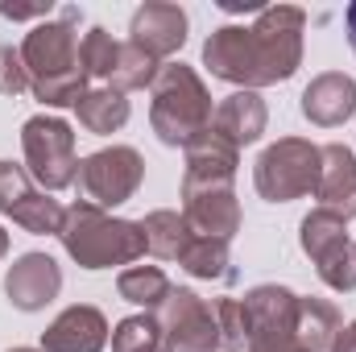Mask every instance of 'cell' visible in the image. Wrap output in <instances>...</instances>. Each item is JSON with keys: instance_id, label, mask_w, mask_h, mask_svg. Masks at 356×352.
<instances>
[{"instance_id": "cell-1", "label": "cell", "mask_w": 356, "mask_h": 352, "mask_svg": "<svg viewBox=\"0 0 356 352\" xmlns=\"http://www.w3.org/2000/svg\"><path fill=\"white\" fill-rule=\"evenodd\" d=\"M302 29L307 13L294 4H269L253 25H220L203 42V67L236 83L241 91H257L286 83L302 67Z\"/></svg>"}, {"instance_id": "cell-2", "label": "cell", "mask_w": 356, "mask_h": 352, "mask_svg": "<svg viewBox=\"0 0 356 352\" xmlns=\"http://www.w3.org/2000/svg\"><path fill=\"white\" fill-rule=\"evenodd\" d=\"M58 241H63L67 257L83 269H112V265H133L137 257H145L141 220H120L91 203L67 207Z\"/></svg>"}, {"instance_id": "cell-3", "label": "cell", "mask_w": 356, "mask_h": 352, "mask_svg": "<svg viewBox=\"0 0 356 352\" xmlns=\"http://www.w3.org/2000/svg\"><path fill=\"white\" fill-rule=\"evenodd\" d=\"M154 104H149V125L162 145H191L203 129H211V91L195 75V67L170 63L154 79Z\"/></svg>"}, {"instance_id": "cell-4", "label": "cell", "mask_w": 356, "mask_h": 352, "mask_svg": "<svg viewBox=\"0 0 356 352\" xmlns=\"http://www.w3.org/2000/svg\"><path fill=\"white\" fill-rule=\"evenodd\" d=\"M319 175H323V154H319V145H311L302 137H277L253 162V186L269 203H290V199L315 195Z\"/></svg>"}, {"instance_id": "cell-5", "label": "cell", "mask_w": 356, "mask_h": 352, "mask_svg": "<svg viewBox=\"0 0 356 352\" xmlns=\"http://www.w3.org/2000/svg\"><path fill=\"white\" fill-rule=\"evenodd\" d=\"M21 150H25V170L42 191H67L79 178V154H75V133L58 116H29L21 129Z\"/></svg>"}, {"instance_id": "cell-6", "label": "cell", "mask_w": 356, "mask_h": 352, "mask_svg": "<svg viewBox=\"0 0 356 352\" xmlns=\"http://www.w3.org/2000/svg\"><path fill=\"white\" fill-rule=\"evenodd\" d=\"M145 178V158L133 150V145H108V150H95L91 158L79 162V203L91 207H120L137 195Z\"/></svg>"}, {"instance_id": "cell-7", "label": "cell", "mask_w": 356, "mask_h": 352, "mask_svg": "<svg viewBox=\"0 0 356 352\" xmlns=\"http://www.w3.org/2000/svg\"><path fill=\"white\" fill-rule=\"evenodd\" d=\"M298 245L332 290H340V294L356 290V245L348 241V220L315 207L298 224Z\"/></svg>"}, {"instance_id": "cell-8", "label": "cell", "mask_w": 356, "mask_h": 352, "mask_svg": "<svg viewBox=\"0 0 356 352\" xmlns=\"http://www.w3.org/2000/svg\"><path fill=\"white\" fill-rule=\"evenodd\" d=\"M75 25H79V8L71 4V8H63L58 21H42V25H33L25 33L21 63L29 71V88L79 71V38H75Z\"/></svg>"}, {"instance_id": "cell-9", "label": "cell", "mask_w": 356, "mask_h": 352, "mask_svg": "<svg viewBox=\"0 0 356 352\" xmlns=\"http://www.w3.org/2000/svg\"><path fill=\"white\" fill-rule=\"evenodd\" d=\"M0 216H8L13 224H21L33 237H58L63 228V207L58 199H50L46 191H38V182L29 178L25 166L17 162H0Z\"/></svg>"}, {"instance_id": "cell-10", "label": "cell", "mask_w": 356, "mask_h": 352, "mask_svg": "<svg viewBox=\"0 0 356 352\" xmlns=\"http://www.w3.org/2000/svg\"><path fill=\"white\" fill-rule=\"evenodd\" d=\"M162 336L170 352H220V328L216 311L186 286H175L162 303Z\"/></svg>"}, {"instance_id": "cell-11", "label": "cell", "mask_w": 356, "mask_h": 352, "mask_svg": "<svg viewBox=\"0 0 356 352\" xmlns=\"http://www.w3.org/2000/svg\"><path fill=\"white\" fill-rule=\"evenodd\" d=\"M182 220L195 237L232 241L241 232V203L232 182H182Z\"/></svg>"}, {"instance_id": "cell-12", "label": "cell", "mask_w": 356, "mask_h": 352, "mask_svg": "<svg viewBox=\"0 0 356 352\" xmlns=\"http://www.w3.org/2000/svg\"><path fill=\"white\" fill-rule=\"evenodd\" d=\"M241 303H245V315H249V349L253 344L294 340V319H298V294L294 290H286V286H253Z\"/></svg>"}, {"instance_id": "cell-13", "label": "cell", "mask_w": 356, "mask_h": 352, "mask_svg": "<svg viewBox=\"0 0 356 352\" xmlns=\"http://www.w3.org/2000/svg\"><path fill=\"white\" fill-rule=\"evenodd\" d=\"M58 290H63V269L50 253H25L4 273V294L17 311H42L46 303L58 298Z\"/></svg>"}, {"instance_id": "cell-14", "label": "cell", "mask_w": 356, "mask_h": 352, "mask_svg": "<svg viewBox=\"0 0 356 352\" xmlns=\"http://www.w3.org/2000/svg\"><path fill=\"white\" fill-rule=\"evenodd\" d=\"M129 33H133L129 42L141 46L149 58H166V54L182 50V42H186V13L166 0H149L133 13Z\"/></svg>"}, {"instance_id": "cell-15", "label": "cell", "mask_w": 356, "mask_h": 352, "mask_svg": "<svg viewBox=\"0 0 356 352\" xmlns=\"http://www.w3.org/2000/svg\"><path fill=\"white\" fill-rule=\"evenodd\" d=\"M104 344H108V319L99 307L88 303L67 307L42 332V352H104Z\"/></svg>"}, {"instance_id": "cell-16", "label": "cell", "mask_w": 356, "mask_h": 352, "mask_svg": "<svg viewBox=\"0 0 356 352\" xmlns=\"http://www.w3.org/2000/svg\"><path fill=\"white\" fill-rule=\"evenodd\" d=\"M319 154H323V175L315 191L319 207L340 220H356V154L340 141L319 145Z\"/></svg>"}, {"instance_id": "cell-17", "label": "cell", "mask_w": 356, "mask_h": 352, "mask_svg": "<svg viewBox=\"0 0 356 352\" xmlns=\"http://www.w3.org/2000/svg\"><path fill=\"white\" fill-rule=\"evenodd\" d=\"M356 112V79L344 71H323L302 91V116L319 129H336Z\"/></svg>"}, {"instance_id": "cell-18", "label": "cell", "mask_w": 356, "mask_h": 352, "mask_svg": "<svg viewBox=\"0 0 356 352\" xmlns=\"http://www.w3.org/2000/svg\"><path fill=\"white\" fill-rule=\"evenodd\" d=\"M269 125V108L257 91H232L228 99H220V108L211 112V133H220L228 145H253L261 141Z\"/></svg>"}, {"instance_id": "cell-19", "label": "cell", "mask_w": 356, "mask_h": 352, "mask_svg": "<svg viewBox=\"0 0 356 352\" xmlns=\"http://www.w3.org/2000/svg\"><path fill=\"white\" fill-rule=\"evenodd\" d=\"M182 154H186V175H182V182H232L236 178V166H241V150L228 145L211 129H203Z\"/></svg>"}, {"instance_id": "cell-20", "label": "cell", "mask_w": 356, "mask_h": 352, "mask_svg": "<svg viewBox=\"0 0 356 352\" xmlns=\"http://www.w3.org/2000/svg\"><path fill=\"white\" fill-rule=\"evenodd\" d=\"M340 336V311L327 298H298V319H294V340L307 352H332Z\"/></svg>"}, {"instance_id": "cell-21", "label": "cell", "mask_w": 356, "mask_h": 352, "mask_svg": "<svg viewBox=\"0 0 356 352\" xmlns=\"http://www.w3.org/2000/svg\"><path fill=\"white\" fill-rule=\"evenodd\" d=\"M75 116H79V125L88 133L108 137V133H116V129L129 125V99L116 88H88L83 99L75 104Z\"/></svg>"}, {"instance_id": "cell-22", "label": "cell", "mask_w": 356, "mask_h": 352, "mask_svg": "<svg viewBox=\"0 0 356 352\" xmlns=\"http://www.w3.org/2000/svg\"><path fill=\"white\" fill-rule=\"evenodd\" d=\"M141 232H145V253H154V257H162V262H178L182 257V249L191 245V228H186V220L178 216V211H149L145 220H141Z\"/></svg>"}, {"instance_id": "cell-23", "label": "cell", "mask_w": 356, "mask_h": 352, "mask_svg": "<svg viewBox=\"0 0 356 352\" xmlns=\"http://www.w3.org/2000/svg\"><path fill=\"white\" fill-rule=\"evenodd\" d=\"M116 290L124 303L133 307H145V311H162V303L170 298V278L158 269V265H129L120 278H116Z\"/></svg>"}, {"instance_id": "cell-24", "label": "cell", "mask_w": 356, "mask_h": 352, "mask_svg": "<svg viewBox=\"0 0 356 352\" xmlns=\"http://www.w3.org/2000/svg\"><path fill=\"white\" fill-rule=\"evenodd\" d=\"M178 265L191 278H203V282H232L228 241H216V237H191V245L182 249Z\"/></svg>"}, {"instance_id": "cell-25", "label": "cell", "mask_w": 356, "mask_h": 352, "mask_svg": "<svg viewBox=\"0 0 356 352\" xmlns=\"http://www.w3.org/2000/svg\"><path fill=\"white\" fill-rule=\"evenodd\" d=\"M158 71H162L158 58H149L141 46L124 42V46H120V58H116V71H112V79H108V88H116L120 95H129V91H145V88H154Z\"/></svg>"}, {"instance_id": "cell-26", "label": "cell", "mask_w": 356, "mask_h": 352, "mask_svg": "<svg viewBox=\"0 0 356 352\" xmlns=\"http://www.w3.org/2000/svg\"><path fill=\"white\" fill-rule=\"evenodd\" d=\"M112 352H170L162 323L145 311V315H129L112 328Z\"/></svg>"}, {"instance_id": "cell-27", "label": "cell", "mask_w": 356, "mask_h": 352, "mask_svg": "<svg viewBox=\"0 0 356 352\" xmlns=\"http://www.w3.org/2000/svg\"><path fill=\"white\" fill-rule=\"evenodd\" d=\"M116 58H120V42H112V33L104 25H91L79 42V71L88 79H112Z\"/></svg>"}, {"instance_id": "cell-28", "label": "cell", "mask_w": 356, "mask_h": 352, "mask_svg": "<svg viewBox=\"0 0 356 352\" xmlns=\"http://www.w3.org/2000/svg\"><path fill=\"white\" fill-rule=\"evenodd\" d=\"M216 328H220V349L224 352H241L249 349V315L241 298H220L216 307Z\"/></svg>"}, {"instance_id": "cell-29", "label": "cell", "mask_w": 356, "mask_h": 352, "mask_svg": "<svg viewBox=\"0 0 356 352\" xmlns=\"http://www.w3.org/2000/svg\"><path fill=\"white\" fill-rule=\"evenodd\" d=\"M0 91L4 95L29 91V71L21 63V50H13V46H0Z\"/></svg>"}, {"instance_id": "cell-30", "label": "cell", "mask_w": 356, "mask_h": 352, "mask_svg": "<svg viewBox=\"0 0 356 352\" xmlns=\"http://www.w3.org/2000/svg\"><path fill=\"white\" fill-rule=\"evenodd\" d=\"M50 0H33V4H13V0H0V17L8 21H33V17H50Z\"/></svg>"}, {"instance_id": "cell-31", "label": "cell", "mask_w": 356, "mask_h": 352, "mask_svg": "<svg viewBox=\"0 0 356 352\" xmlns=\"http://www.w3.org/2000/svg\"><path fill=\"white\" fill-rule=\"evenodd\" d=\"M332 352H356V319L348 323V328H340V336H336Z\"/></svg>"}, {"instance_id": "cell-32", "label": "cell", "mask_w": 356, "mask_h": 352, "mask_svg": "<svg viewBox=\"0 0 356 352\" xmlns=\"http://www.w3.org/2000/svg\"><path fill=\"white\" fill-rule=\"evenodd\" d=\"M249 352H307L298 340H277V344H253Z\"/></svg>"}, {"instance_id": "cell-33", "label": "cell", "mask_w": 356, "mask_h": 352, "mask_svg": "<svg viewBox=\"0 0 356 352\" xmlns=\"http://www.w3.org/2000/svg\"><path fill=\"white\" fill-rule=\"evenodd\" d=\"M344 29H348V46H353V54H356V4L344 8Z\"/></svg>"}, {"instance_id": "cell-34", "label": "cell", "mask_w": 356, "mask_h": 352, "mask_svg": "<svg viewBox=\"0 0 356 352\" xmlns=\"http://www.w3.org/2000/svg\"><path fill=\"white\" fill-rule=\"evenodd\" d=\"M4 253H8V232L0 228V257H4Z\"/></svg>"}, {"instance_id": "cell-35", "label": "cell", "mask_w": 356, "mask_h": 352, "mask_svg": "<svg viewBox=\"0 0 356 352\" xmlns=\"http://www.w3.org/2000/svg\"><path fill=\"white\" fill-rule=\"evenodd\" d=\"M8 352H38V349H8Z\"/></svg>"}]
</instances>
